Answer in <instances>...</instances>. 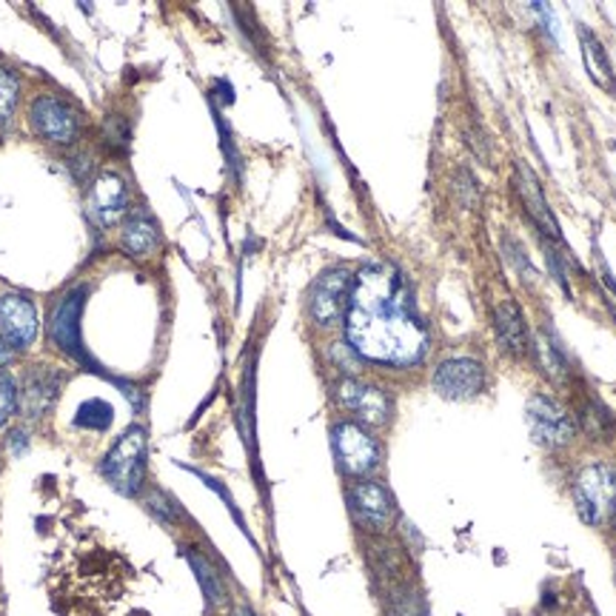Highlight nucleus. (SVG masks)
Segmentation results:
<instances>
[{
	"label": "nucleus",
	"mask_w": 616,
	"mask_h": 616,
	"mask_svg": "<svg viewBox=\"0 0 616 616\" xmlns=\"http://www.w3.org/2000/svg\"><path fill=\"white\" fill-rule=\"evenodd\" d=\"M346 334L357 355L394 369L423 360L432 340L408 277L391 262H371L355 275Z\"/></svg>",
	"instance_id": "f257e3e1"
},
{
	"label": "nucleus",
	"mask_w": 616,
	"mask_h": 616,
	"mask_svg": "<svg viewBox=\"0 0 616 616\" xmlns=\"http://www.w3.org/2000/svg\"><path fill=\"white\" fill-rule=\"evenodd\" d=\"M146 448H149L146 428L128 425L100 462V471L109 485L121 491L123 496H137L146 485Z\"/></svg>",
	"instance_id": "f03ea898"
},
{
	"label": "nucleus",
	"mask_w": 616,
	"mask_h": 616,
	"mask_svg": "<svg viewBox=\"0 0 616 616\" xmlns=\"http://www.w3.org/2000/svg\"><path fill=\"white\" fill-rule=\"evenodd\" d=\"M332 448L343 474L357 477V480L369 477L383 460V448H380L377 437H371L369 428L355 423V419H343V423L334 425Z\"/></svg>",
	"instance_id": "7ed1b4c3"
},
{
	"label": "nucleus",
	"mask_w": 616,
	"mask_h": 616,
	"mask_svg": "<svg viewBox=\"0 0 616 616\" xmlns=\"http://www.w3.org/2000/svg\"><path fill=\"white\" fill-rule=\"evenodd\" d=\"M574 505L582 523L600 525L616 508V468L591 462L574 480Z\"/></svg>",
	"instance_id": "20e7f679"
},
{
	"label": "nucleus",
	"mask_w": 616,
	"mask_h": 616,
	"mask_svg": "<svg viewBox=\"0 0 616 616\" xmlns=\"http://www.w3.org/2000/svg\"><path fill=\"white\" fill-rule=\"evenodd\" d=\"M351 283H355V277L343 266L326 269L314 280L309 289V314L320 328H334L346 320Z\"/></svg>",
	"instance_id": "39448f33"
},
{
	"label": "nucleus",
	"mask_w": 616,
	"mask_h": 616,
	"mask_svg": "<svg viewBox=\"0 0 616 616\" xmlns=\"http://www.w3.org/2000/svg\"><path fill=\"white\" fill-rule=\"evenodd\" d=\"M525 419L531 437L542 448H562L576 437V419L548 394H534L525 405Z\"/></svg>",
	"instance_id": "423d86ee"
},
{
	"label": "nucleus",
	"mask_w": 616,
	"mask_h": 616,
	"mask_svg": "<svg viewBox=\"0 0 616 616\" xmlns=\"http://www.w3.org/2000/svg\"><path fill=\"white\" fill-rule=\"evenodd\" d=\"M29 123L35 135L55 146H71L80 137V114L71 109V103L55 98V94H41L29 107Z\"/></svg>",
	"instance_id": "0eeeda50"
},
{
	"label": "nucleus",
	"mask_w": 616,
	"mask_h": 616,
	"mask_svg": "<svg viewBox=\"0 0 616 616\" xmlns=\"http://www.w3.org/2000/svg\"><path fill=\"white\" fill-rule=\"evenodd\" d=\"M89 289L86 285H75L71 291H66L64 298L57 300L55 309L49 314V340L55 343L64 355H69L71 360L86 362V348L80 340V314H83V303Z\"/></svg>",
	"instance_id": "6e6552de"
},
{
	"label": "nucleus",
	"mask_w": 616,
	"mask_h": 616,
	"mask_svg": "<svg viewBox=\"0 0 616 616\" xmlns=\"http://www.w3.org/2000/svg\"><path fill=\"white\" fill-rule=\"evenodd\" d=\"M432 385L439 397L474 400L489 385V374H485V366L474 357H451L434 369Z\"/></svg>",
	"instance_id": "1a4fd4ad"
},
{
	"label": "nucleus",
	"mask_w": 616,
	"mask_h": 616,
	"mask_svg": "<svg viewBox=\"0 0 616 616\" xmlns=\"http://www.w3.org/2000/svg\"><path fill=\"white\" fill-rule=\"evenodd\" d=\"M348 508H351V517L357 519V525H362L371 534L389 531L394 514H397L389 489L374 480H357L348 489Z\"/></svg>",
	"instance_id": "9d476101"
},
{
	"label": "nucleus",
	"mask_w": 616,
	"mask_h": 616,
	"mask_svg": "<svg viewBox=\"0 0 616 616\" xmlns=\"http://www.w3.org/2000/svg\"><path fill=\"white\" fill-rule=\"evenodd\" d=\"M337 403L348 414H355L360 419V425H371V428L389 425L391 414H394V403H391L389 394L383 389H377V385L362 383L357 377L340 380V385H337Z\"/></svg>",
	"instance_id": "9b49d317"
},
{
	"label": "nucleus",
	"mask_w": 616,
	"mask_h": 616,
	"mask_svg": "<svg viewBox=\"0 0 616 616\" xmlns=\"http://www.w3.org/2000/svg\"><path fill=\"white\" fill-rule=\"evenodd\" d=\"M128 203H132V192H128V183L117 171H100L98 178L92 180V189H89V214H92L98 226L117 223L128 212Z\"/></svg>",
	"instance_id": "f8f14e48"
},
{
	"label": "nucleus",
	"mask_w": 616,
	"mask_h": 616,
	"mask_svg": "<svg viewBox=\"0 0 616 616\" xmlns=\"http://www.w3.org/2000/svg\"><path fill=\"white\" fill-rule=\"evenodd\" d=\"M64 389V374L52 366H32L23 377V385L18 391V405L23 417L37 419L49 414L52 405L57 403V394Z\"/></svg>",
	"instance_id": "ddd939ff"
},
{
	"label": "nucleus",
	"mask_w": 616,
	"mask_h": 616,
	"mask_svg": "<svg viewBox=\"0 0 616 616\" xmlns=\"http://www.w3.org/2000/svg\"><path fill=\"white\" fill-rule=\"evenodd\" d=\"M0 337L14 348L26 351L37 337V309L23 294L0 298Z\"/></svg>",
	"instance_id": "4468645a"
},
{
	"label": "nucleus",
	"mask_w": 616,
	"mask_h": 616,
	"mask_svg": "<svg viewBox=\"0 0 616 616\" xmlns=\"http://www.w3.org/2000/svg\"><path fill=\"white\" fill-rule=\"evenodd\" d=\"M160 246H164V234H160V226H157L152 214L137 212L123 223L121 248L128 257L149 260V257H155L160 251Z\"/></svg>",
	"instance_id": "2eb2a0df"
},
{
	"label": "nucleus",
	"mask_w": 616,
	"mask_h": 616,
	"mask_svg": "<svg viewBox=\"0 0 616 616\" xmlns=\"http://www.w3.org/2000/svg\"><path fill=\"white\" fill-rule=\"evenodd\" d=\"M517 192L519 198H523V205L525 212L531 214V220L537 223V228L546 237H551V240H560V226H557V220H553L551 209H548V200L546 194H542V186L537 183V178H534V171L528 169V166L519 160L517 164Z\"/></svg>",
	"instance_id": "dca6fc26"
},
{
	"label": "nucleus",
	"mask_w": 616,
	"mask_h": 616,
	"mask_svg": "<svg viewBox=\"0 0 616 616\" xmlns=\"http://www.w3.org/2000/svg\"><path fill=\"white\" fill-rule=\"evenodd\" d=\"M494 334H496V343L503 348L505 355H523L528 351V326H525V317L519 312V305L514 300H505L494 309Z\"/></svg>",
	"instance_id": "f3484780"
},
{
	"label": "nucleus",
	"mask_w": 616,
	"mask_h": 616,
	"mask_svg": "<svg viewBox=\"0 0 616 616\" xmlns=\"http://www.w3.org/2000/svg\"><path fill=\"white\" fill-rule=\"evenodd\" d=\"M580 43H582V60H585V69H589L591 80H594L600 89L605 92H616V80L614 69H611V60L605 55L603 41L589 32V29H580Z\"/></svg>",
	"instance_id": "a211bd4d"
},
{
	"label": "nucleus",
	"mask_w": 616,
	"mask_h": 616,
	"mask_svg": "<svg viewBox=\"0 0 616 616\" xmlns=\"http://www.w3.org/2000/svg\"><path fill=\"white\" fill-rule=\"evenodd\" d=\"M534 357H537V366L542 369V374L548 377V380H557V383H562L568 377V360L565 355L560 351V346L553 340H548V334H539L537 340H534Z\"/></svg>",
	"instance_id": "6ab92c4d"
},
{
	"label": "nucleus",
	"mask_w": 616,
	"mask_h": 616,
	"mask_svg": "<svg viewBox=\"0 0 616 616\" xmlns=\"http://www.w3.org/2000/svg\"><path fill=\"white\" fill-rule=\"evenodd\" d=\"M189 562H192L194 574H198L200 589H203V594H205V600H209V605H223V603H226V589H223V582H220L217 571H214V568L209 565V560H205V557H200L198 551H189Z\"/></svg>",
	"instance_id": "aec40b11"
},
{
	"label": "nucleus",
	"mask_w": 616,
	"mask_h": 616,
	"mask_svg": "<svg viewBox=\"0 0 616 616\" xmlns=\"http://www.w3.org/2000/svg\"><path fill=\"white\" fill-rule=\"evenodd\" d=\"M18 100H21V80L12 69L0 66V128L9 126L14 109H18Z\"/></svg>",
	"instance_id": "412c9836"
},
{
	"label": "nucleus",
	"mask_w": 616,
	"mask_h": 616,
	"mask_svg": "<svg viewBox=\"0 0 616 616\" xmlns=\"http://www.w3.org/2000/svg\"><path fill=\"white\" fill-rule=\"evenodd\" d=\"M112 414L114 411L107 400H86V403L80 405L75 423H78L80 428H89V432H107L109 425H112Z\"/></svg>",
	"instance_id": "4be33fe9"
},
{
	"label": "nucleus",
	"mask_w": 616,
	"mask_h": 616,
	"mask_svg": "<svg viewBox=\"0 0 616 616\" xmlns=\"http://www.w3.org/2000/svg\"><path fill=\"white\" fill-rule=\"evenodd\" d=\"M580 419H582V428H585V432H589L594 439H608L611 428H614V419H611V414L603 408V405L596 403V400H591V403L582 405Z\"/></svg>",
	"instance_id": "5701e85b"
},
{
	"label": "nucleus",
	"mask_w": 616,
	"mask_h": 616,
	"mask_svg": "<svg viewBox=\"0 0 616 616\" xmlns=\"http://www.w3.org/2000/svg\"><path fill=\"white\" fill-rule=\"evenodd\" d=\"M389 616H425L423 600H419L417 591H411V589L394 591V594H391Z\"/></svg>",
	"instance_id": "b1692460"
},
{
	"label": "nucleus",
	"mask_w": 616,
	"mask_h": 616,
	"mask_svg": "<svg viewBox=\"0 0 616 616\" xmlns=\"http://www.w3.org/2000/svg\"><path fill=\"white\" fill-rule=\"evenodd\" d=\"M18 408V385L9 374H0V428L12 419Z\"/></svg>",
	"instance_id": "393cba45"
},
{
	"label": "nucleus",
	"mask_w": 616,
	"mask_h": 616,
	"mask_svg": "<svg viewBox=\"0 0 616 616\" xmlns=\"http://www.w3.org/2000/svg\"><path fill=\"white\" fill-rule=\"evenodd\" d=\"M149 508L155 511L157 517L166 519V523H175V519L180 517V514H178V505L171 503V500L164 494V491H155V494L149 496Z\"/></svg>",
	"instance_id": "a878e982"
},
{
	"label": "nucleus",
	"mask_w": 616,
	"mask_h": 616,
	"mask_svg": "<svg viewBox=\"0 0 616 616\" xmlns=\"http://www.w3.org/2000/svg\"><path fill=\"white\" fill-rule=\"evenodd\" d=\"M12 357H14V348L0 337V369H7L9 362H12Z\"/></svg>",
	"instance_id": "bb28decb"
},
{
	"label": "nucleus",
	"mask_w": 616,
	"mask_h": 616,
	"mask_svg": "<svg viewBox=\"0 0 616 616\" xmlns=\"http://www.w3.org/2000/svg\"><path fill=\"white\" fill-rule=\"evenodd\" d=\"M234 616H255V614H251V608H237V614Z\"/></svg>",
	"instance_id": "cd10ccee"
},
{
	"label": "nucleus",
	"mask_w": 616,
	"mask_h": 616,
	"mask_svg": "<svg viewBox=\"0 0 616 616\" xmlns=\"http://www.w3.org/2000/svg\"><path fill=\"white\" fill-rule=\"evenodd\" d=\"M611 525H614V531H616V508H614V514H611Z\"/></svg>",
	"instance_id": "c85d7f7f"
}]
</instances>
